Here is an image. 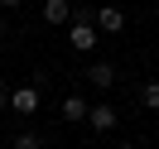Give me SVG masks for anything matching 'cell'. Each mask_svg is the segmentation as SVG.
<instances>
[{"mask_svg":"<svg viewBox=\"0 0 159 149\" xmlns=\"http://www.w3.org/2000/svg\"><path fill=\"white\" fill-rule=\"evenodd\" d=\"M92 29L97 34H120L125 29V10H120V5H97V10H92Z\"/></svg>","mask_w":159,"mask_h":149,"instance_id":"obj_1","label":"cell"},{"mask_svg":"<svg viewBox=\"0 0 159 149\" xmlns=\"http://www.w3.org/2000/svg\"><path fill=\"white\" fill-rule=\"evenodd\" d=\"M68 43H72L77 53H92V48L101 43V34L92 29V20H68Z\"/></svg>","mask_w":159,"mask_h":149,"instance_id":"obj_2","label":"cell"},{"mask_svg":"<svg viewBox=\"0 0 159 149\" xmlns=\"http://www.w3.org/2000/svg\"><path fill=\"white\" fill-rule=\"evenodd\" d=\"M87 125L97 130V135H111V130L120 125V116H116L111 101H97V106H87Z\"/></svg>","mask_w":159,"mask_h":149,"instance_id":"obj_3","label":"cell"},{"mask_svg":"<svg viewBox=\"0 0 159 149\" xmlns=\"http://www.w3.org/2000/svg\"><path fill=\"white\" fill-rule=\"evenodd\" d=\"M39 87H34V82H29V87H15L10 91V111H15V116H34V111H39Z\"/></svg>","mask_w":159,"mask_h":149,"instance_id":"obj_4","label":"cell"},{"mask_svg":"<svg viewBox=\"0 0 159 149\" xmlns=\"http://www.w3.org/2000/svg\"><path fill=\"white\" fill-rule=\"evenodd\" d=\"M82 77H87L97 91H111V87H116V68H111V63H92V68L82 72Z\"/></svg>","mask_w":159,"mask_h":149,"instance_id":"obj_5","label":"cell"},{"mask_svg":"<svg viewBox=\"0 0 159 149\" xmlns=\"http://www.w3.org/2000/svg\"><path fill=\"white\" fill-rule=\"evenodd\" d=\"M72 20V0H43V24H68Z\"/></svg>","mask_w":159,"mask_h":149,"instance_id":"obj_6","label":"cell"},{"mask_svg":"<svg viewBox=\"0 0 159 149\" xmlns=\"http://www.w3.org/2000/svg\"><path fill=\"white\" fill-rule=\"evenodd\" d=\"M63 120H87V101H82L77 91H68V96H63Z\"/></svg>","mask_w":159,"mask_h":149,"instance_id":"obj_7","label":"cell"},{"mask_svg":"<svg viewBox=\"0 0 159 149\" xmlns=\"http://www.w3.org/2000/svg\"><path fill=\"white\" fill-rule=\"evenodd\" d=\"M140 106H145V111H159V82H145V87H140Z\"/></svg>","mask_w":159,"mask_h":149,"instance_id":"obj_8","label":"cell"},{"mask_svg":"<svg viewBox=\"0 0 159 149\" xmlns=\"http://www.w3.org/2000/svg\"><path fill=\"white\" fill-rule=\"evenodd\" d=\"M15 149H43V135H34V130H24V135H15Z\"/></svg>","mask_w":159,"mask_h":149,"instance_id":"obj_9","label":"cell"},{"mask_svg":"<svg viewBox=\"0 0 159 149\" xmlns=\"http://www.w3.org/2000/svg\"><path fill=\"white\" fill-rule=\"evenodd\" d=\"M0 111H10V87H0Z\"/></svg>","mask_w":159,"mask_h":149,"instance_id":"obj_10","label":"cell"},{"mask_svg":"<svg viewBox=\"0 0 159 149\" xmlns=\"http://www.w3.org/2000/svg\"><path fill=\"white\" fill-rule=\"evenodd\" d=\"M15 5H20V0H0V10H15Z\"/></svg>","mask_w":159,"mask_h":149,"instance_id":"obj_11","label":"cell"},{"mask_svg":"<svg viewBox=\"0 0 159 149\" xmlns=\"http://www.w3.org/2000/svg\"><path fill=\"white\" fill-rule=\"evenodd\" d=\"M0 39H5V20H0Z\"/></svg>","mask_w":159,"mask_h":149,"instance_id":"obj_12","label":"cell"},{"mask_svg":"<svg viewBox=\"0 0 159 149\" xmlns=\"http://www.w3.org/2000/svg\"><path fill=\"white\" fill-rule=\"evenodd\" d=\"M116 149H135V144H116Z\"/></svg>","mask_w":159,"mask_h":149,"instance_id":"obj_13","label":"cell"}]
</instances>
